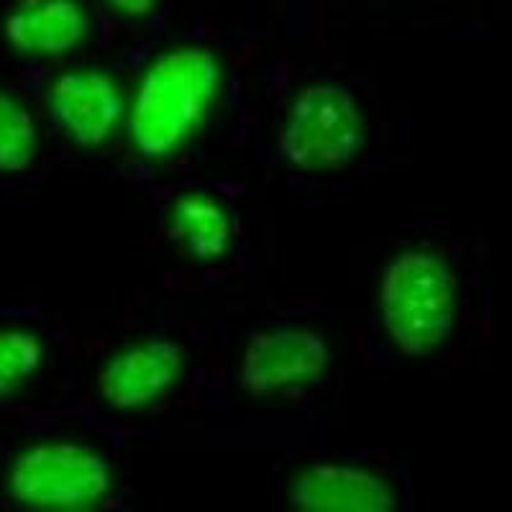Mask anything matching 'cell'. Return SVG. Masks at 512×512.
I'll return each mask as SVG.
<instances>
[{
	"label": "cell",
	"instance_id": "1",
	"mask_svg": "<svg viewBox=\"0 0 512 512\" xmlns=\"http://www.w3.org/2000/svg\"><path fill=\"white\" fill-rule=\"evenodd\" d=\"M221 88V64L210 52L182 47L144 72L131 105V139L149 159L175 154L200 128Z\"/></svg>",
	"mask_w": 512,
	"mask_h": 512
},
{
	"label": "cell",
	"instance_id": "2",
	"mask_svg": "<svg viewBox=\"0 0 512 512\" xmlns=\"http://www.w3.org/2000/svg\"><path fill=\"white\" fill-rule=\"evenodd\" d=\"M382 315L405 354L441 349L456 320V280L446 259L431 249L397 254L382 280Z\"/></svg>",
	"mask_w": 512,
	"mask_h": 512
},
{
	"label": "cell",
	"instance_id": "3",
	"mask_svg": "<svg viewBox=\"0 0 512 512\" xmlns=\"http://www.w3.org/2000/svg\"><path fill=\"white\" fill-rule=\"evenodd\" d=\"M8 487L21 505L36 510H90L111 492V469L80 443H36L16 456Z\"/></svg>",
	"mask_w": 512,
	"mask_h": 512
},
{
	"label": "cell",
	"instance_id": "4",
	"mask_svg": "<svg viewBox=\"0 0 512 512\" xmlns=\"http://www.w3.org/2000/svg\"><path fill=\"white\" fill-rule=\"evenodd\" d=\"M364 116L338 85H310L287 113L282 149L295 167L331 172L349 164L364 146Z\"/></svg>",
	"mask_w": 512,
	"mask_h": 512
},
{
	"label": "cell",
	"instance_id": "5",
	"mask_svg": "<svg viewBox=\"0 0 512 512\" xmlns=\"http://www.w3.org/2000/svg\"><path fill=\"white\" fill-rule=\"evenodd\" d=\"M331 351L308 328H274L254 336L244 354L246 390L251 395H280L318 382L328 369Z\"/></svg>",
	"mask_w": 512,
	"mask_h": 512
},
{
	"label": "cell",
	"instance_id": "6",
	"mask_svg": "<svg viewBox=\"0 0 512 512\" xmlns=\"http://www.w3.org/2000/svg\"><path fill=\"white\" fill-rule=\"evenodd\" d=\"M49 108L80 146H100L123 121L121 85L103 70L64 72L49 88Z\"/></svg>",
	"mask_w": 512,
	"mask_h": 512
},
{
	"label": "cell",
	"instance_id": "7",
	"mask_svg": "<svg viewBox=\"0 0 512 512\" xmlns=\"http://www.w3.org/2000/svg\"><path fill=\"white\" fill-rule=\"evenodd\" d=\"M182 364V349L172 341H141L108 359L100 390L118 410L149 408L175 387Z\"/></svg>",
	"mask_w": 512,
	"mask_h": 512
},
{
	"label": "cell",
	"instance_id": "8",
	"mask_svg": "<svg viewBox=\"0 0 512 512\" xmlns=\"http://www.w3.org/2000/svg\"><path fill=\"white\" fill-rule=\"evenodd\" d=\"M292 502L305 512H390L392 487L379 474L346 464L308 466L292 482Z\"/></svg>",
	"mask_w": 512,
	"mask_h": 512
},
{
	"label": "cell",
	"instance_id": "9",
	"mask_svg": "<svg viewBox=\"0 0 512 512\" xmlns=\"http://www.w3.org/2000/svg\"><path fill=\"white\" fill-rule=\"evenodd\" d=\"M90 16L80 0H21L6 18V39L29 57H62L88 39Z\"/></svg>",
	"mask_w": 512,
	"mask_h": 512
},
{
	"label": "cell",
	"instance_id": "10",
	"mask_svg": "<svg viewBox=\"0 0 512 512\" xmlns=\"http://www.w3.org/2000/svg\"><path fill=\"white\" fill-rule=\"evenodd\" d=\"M172 236L198 262H216L231 249V218L216 198L205 192H187L169 213Z\"/></svg>",
	"mask_w": 512,
	"mask_h": 512
},
{
	"label": "cell",
	"instance_id": "11",
	"mask_svg": "<svg viewBox=\"0 0 512 512\" xmlns=\"http://www.w3.org/2000/svg\"><path fill=\"white\" fill-rule=\"evenodd\" d=\"M36 154V123L29 108L0 90V172H21Z\"/></svg>",
	"mask_w": 512,
	"mask_h": 512
},
{
	"label": "cell",
	"instance_id": "12",
	"mask_svg": "<svg viewBox=\"0 0 512 512\" xmlns=\"http://www.w3.org/2000/svg\"><path fill=\"white\" fill-rule=\"evenodd\" d=\"M44 349L41 341L21 328H3L0 331V397L16 392L21 384L29 382L41 367Z\"/></svg>",
	"mask_w": 512,
	"mask_h": 512
},
{
	"label": "cell",
	"instance_id": "13",
	"mask_svg": "<svg viewBox=\"0 0 512 512\" xmlns=\"http://www.w3.org/2000/svg\"><path fill=\"white\" fill-rule=\"evenodd\" d=\"M111 11H116L118 16L126 18H144L157 8L159 0H105Z\"/></svg>",
	"mask_w": 512,
	"mask_h": 512
}]
</instances>
